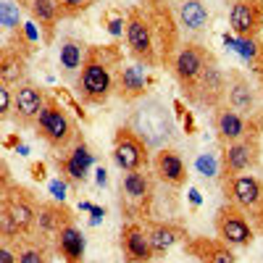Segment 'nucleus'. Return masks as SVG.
<instances>
[{
	"label": "nucleus",
	"instance_id": "72a5a7b5",
	"mask_svg": "<svg viewBox=\"0 0 263 263\" xmlns=\"http://www.w3.org/2000/svg\"><path fill=\"white\" fill-rule=\"evenodd\" d=\"M13 111V87L0 82V116L8 119Z\"/></svg>",
	"mask_w": 263,
	"mask_h": 263
},
{
	"label": "nucleus",
	"instance_id": "393cba45",
	"mask_svg": "<svg viewBox=\"0 0 263 263\" xmlns=\"http://www.w3.org/2000/svg\"><path fill=\"white\" fill-rule=\"evenodd\" d=\"M71 221V216L66 208L55 205V203H42L37 208V227H40V234L42 237H50L55 239V234Z\"/></svg>",
	"mask_w": 263,
	"mask_h": 263
},
{
	"label": "nucleus",
	"instance_id": "0eeeda50",
	"mask_svg": "<svg viewBox=\"0 0 263 263\" xmlns=\"http://www.w3.org/2000/svg\"><path fill=\"white\" fill-rule=\"evenodd\" d=\"M208 58H211V53L203 45H197V42H187V45H182L177 50V55L171 61V69H174V77L179 79L184 92H190L195 87V82L200 79Z\"/></svg>",
	"mask_w": 263,
	"mask_h": 263
},
{
	"label": "nucleus",
	"instance_id": "20e7f679",
	"mask_svg": "<svg viewBox=\"0 0 263 263\" xmlns=\"http://www.w3.org/2000/svg\"><path fill=\"white\" fill-rule=\"evenodd\" d=\"M34 129H37V135L45 140L53 150H66L74 142V137H77L74 119L69 116V111H66L55 98L45 100V105H42V111L37 116Z\"/></svg>",
	"mask_w": 263,
	"mask_h": 263
},
{
	"label": "nucleus",
	"instance_id": "a211bd4d",
	"mask_svg": "<svg viewBox=\"0 0 263 263\" xmlns=\"http://www.w3.org/2000/svg\"><path fill=\"white\" fill-rule=\"evenodd\" d=\"M153 168H156L158 179L171 184V187H182L187 182V163L174 147H161L156 150V158H153Z\"/></svg>",
	"mask_w": 263,
	"mask_h": 263
},
{
	"label": "nucleus",
	"instance_id": "4468645a",
	"mask_svg": "<svg viewBox=\"0 0 263 263\" xmlns=\"http://www.w3.org/2000/svg\"><path fill=\"white\" fill-rule=\"evenodd\" d=\"M147 66L135 61L129 66H121V71L116 77V95L121 100H142L147 92Z\"/></svg>",
	"mask_w": 263,
	"mask_h": 263
},
{
	"label": "nucleus",
	"instance_id": "7c9ffc66",
	"mask_svg": "<svg viewBox=\"0 0 263 263\" xmlns=\"http://www.w3.org/2000/svg\"><path fill=\"white\" fill-rule=\"evenodd\" d=\"M195 168L203 179H216L218 177V161H216L213 153H200V156L195 158Z\"/></svg>",
	"mask_w": 263,
	"mask_h": 263
},
{
	"label": "nucleus",
	"instance_id": "bb28decb",
	"mask_svg": "<svg viewBox=\"0 0 263 263\" xmlns=\"http://www.w3.org/2000/svg\"><path fill=\"white\" fill-rule=\"evenodd\" d=\"M90 166H92V153L87 150L84 142L74 145V150L61 161V171H63L71 182H84V179H87V171H90Z\"/></svg>",
	"mask_w": 263,
	"mask_h": 263
},
{
	"label": "nucleus",
	"instance_id": "aec40b11",
	"mask_svg": "<svg viewBox=\"0 0 263 263\" xmlns=\"http://www.w3.org/2000/svg\"><path fill=\"white\" fill-rule=\"evenodd\" d=\"M121 195L132 205H145L153 195V179L147 171H124L121 174Z\"/></svg>",
	"mask_w": 263,
	"mask_h": 263
},
{
	"label": "nucleus",
	"instance_id": "6e6552de",
	"mask_svg": "<svg viewBox=\"0 0 263 263\" xmlns=\"http://www.w3.org/2000/svg\"><path fill=\"white\" fill-rule=\"evenodd\" d=\"M216 232L232 248H248L253 242V227L239 205H224L216 213Z\"/></svg>",
	"mask_w": 263,
	"mask_h": 263
},
{
	"label": "nucleus",
	"instance_id": "423d86ee",
	"mask_svg": "<svg viewBox=\"0 0 263 263\" xmlns=\"http://www.w3.org/2000/svg\"><path fill=\"white\" fill-rule=\"evenodd\" d=\"M227 87H229V77L224 74V69L218 66V61L211 55L205 69L200 74V79L195 82V87L187 92L195 103L208 105V108H218L227 103Z\"/></svg>",
	"mask_w": 263,
	"mask_h": 263
},
{
	"label": "nucleus",
	"instance_id": "5701e85b",
	"mask_svg": "<svg viewBox=\"0 0 263 263\" xmlns=\"http://www.w3.org/2000/svg\"><path fill=\"white\" fill-rule=\"evenodd\" d=\"M55 250L63 255L66 263H79L84 255V234L74 221H69L58 234H55Z\"/></svg>",
	"mask_w": 263,
	"mask_h": 263
},
{
	"label": "nucleus",
	"instance_id": "c756f323",
	"mask_svg": "<svg viewBox=\"0 0 263 263\" xmlns=\"http://www.w3.org/2000/svg\"><path fill=\"white\" fill-rule=\"evenodd\" d=\"M21 242V237H16ZM18 263H50V250L45 242H27L18 248Z\"/></svg>",
	"mask_w": 263,
	"mask_h": 263
},
{
	"label": "nucleus",
	"instance_id": "412c9836",
	"mask_svg": "<svg viewBox=\"0 0 263 263\" xmlns=\"http://www.w3.org/2000/svg\"><path fill=\"white\" fill-rule=\"evenodd\" d=\"M190 253L203 263H237L232 245H227L224 239H195V242H190Z\"/></svg>",
	"mask_w": 263,
	"mask_h": 263
},
{
	"label": "nucleus",
	"instance_id": "f704fd0d",
	"mask_svg": "<svg viewBox=\"0 0 263 263\" xmlns=\"http://www.w3.org/2000/svg\"><path fill=\"white\" fill-rule=\"evenodd\" d=\"M16 3H18L21 8H29V6H32V0H16Z\"/></svg>",
	"mask_w": 263,
	"mask_h": 263
},
{
	"label": "nucleus",
	"instance_id": "f8f14e48",
	"mask_svg": "<svg viewBox=\"0 0 263 263\" xmlns=\"http://www.w3.org/2000/svg\"><path fill=\"white\" fill-rule=\"evenodd\" d=\"M258 166V140L255 137H245L239 142H229L224 147V171L232 177H239L250 168Z\"/></svg>",
	"mask_w": 263,
	"mask_h": 263
},
{
	"label": "nucleus",
	"instance_id": "ddd939ff",
	"mask_svg": "<svg viewBox=\"0 0 263 263\" xmlns=\"http://www.w3.org/2000/svg\"><path fill=\"white\" fill-rule=\"evenodd\" d=\"M227 105L234 108V111H239L242 116H253L258 114V92H255V87L250 84V79L245 74H239V71H232L229 74V87H227Z\"/></svg>",
	"mask_w": 263,
	"mask_h": 263
},
{
	"label": "nucleus",
	"instance_id": "9d476101",
	"mask_svg": "<svg viewBox=\"0 0 263 263\" xmlns=\"http://www.w3.org/2000/svg\"><path fill=\"white\" fill-rule=\"evenodd\" d=\"M229 27L239 40H255L263 27V0H234L229 8Z\"/></svg>",
	"mask_w": 263,
	"mask_h": 263
},
{
	"label": "nucleus",
	"instance_id": "7ed1b4c3",
	"mask_svg": "<svg viewBox=\"0 0 263 263\" xmlns=\"http://www.w3.org/2000/svg\"><path fill=\"white\" fill-rule=\"evenodd\" d=\"M37 224V205L21 187H3V203H0V232L3 237L29 234Z\"/></svg>",
	"mask_w": 263,
	"mask_h": 263
},
{
	"label": "nucleus",
	"instance_id": "473e14b6",
	"mask_svg": "<svg viewBox=\"0 0 263 263\" xmlns=\"http://www.w3.org/2000/svg\"><path fill=\"white\" fill-rule=\"evenodd\" d=\"M0 263H18V239L16 237H3V245H0Z\"/></svg>",
	"mask_w": 263,
	"mask_h": 263
},
{
	"label": "nucleus",
	"instance_id": "b1692460",
	"mask_svg": "<svg viewBox=\"0 0 263 263\" xmlns=\"http://www.w3.org/2000/svg\"><path fill=\"white\" fill-rule=\"evenodd\" d=\"M27 77V53H18V48H3L0 55V82L3 84H21Z\"/></svg>",
	"mask_w": 263,
	"mask_h": 263
},
{
	"label": "nucleus",
	"instance_id": "2eb2a0df",
	"mask_svg": "<svg viewBox=\"0 0 263 263\" xmlns=\"http://www.w3.org/2000/svg\"><path fill=\"white\" fill-rule=\"evenodd\" d=\"M121 250L129 263H147L156 258V250L150 245V234L140 224H126L121 229Z\"/></svg>",
	"mask_w": 263,
	"mask_h": 263
},
{
	"label": "nucleus",
	"instance_id": "9b49d317",
	"mask_svg": "<svg viewBox=\"0 0 263 263\" xmlns=\"http://www.w3.org/2000/svg\"><path fill=\"white\" fill-rule=\"evenodd\" d=\"M48 95L32 82H21L13 87V116L18 124H37V116L45 105Z\"/></svg>",
	"mask_w": 263,
	"mask_h": 263
},
{
	"label": "nucleus",
	"instance_id": "cd10ccee",
	"mask_svg": "<svg viewBox=\"0 0 263 263\" xmlns=\"http://www.w3.org/2000/svg\"><path fill=\"white\" fill-rule=\"evenodd\" d=\"M147 234H150V245H153V250H156V255L171 250L182 237V232L177 227H171V224H150Z\"/></svg>",
	"mask_w": 263,
	"mask_h": 263
},
{
	"label": "nucleus",
	"instance_id": "2f4dec72",
	"mask_svg": "<svg viewBox=\"0 0 263 263\" xmlns=\"http://www.w3.org/2000/svg\"><path fill=\"white\" fill-rule=\"evenodd\" d=\"M95 3V0H58V6H61V13L63 18H74L79 13H84L87 8H90Z\"/></svg>",
	"mask_w": 263,
	"mask_h": 263
},
{
	"label": "nucleus",
	"instance_id": "39448f33",
	"mask_svg": "<svg viewBox=\"0 0 263 263\" xmlns=\"http://www.w3.org/2000/svg\"><path fill=\"white\" fill-rule=\"evenodd\" d=\"M126 45L135 61L145 66H156L158 58V40L156 29H153V18L150 11L145 8H132L126 13Z\"/></svg>",
	"mask_w": 263,
	"mask_h": 263
},
{
	"label": "nucleus",
	"instance_id": "a878e982",
	"mask_svg": "<svg viewBox=\"0 0 263 263\" xmlns=\"http://www.w3.org/2000/svg\"><path fill=\"white\" fill-rule=\"evenodd\" d=\"M29 13H32V18H34V24H40V29L45 32V40L53 37L58 21L63 18L58 0H32Z\"/></svg>",
	"mask_w": 263,
	"mask_h": 263
},
{
	"label": "nucleus",
	"instance_id": "1a4fd4ad",
	"mask_svg": "<svg viewBox=\"0 0 263 263\" xmlns=\"http://www.w3.org/2000/svg\"><path fill=\"white\" fill-rule=\"evenodd\" d=\"M114 161L121 171H140L147 166V145L129 126H121L114 137Z\"/></svg>",
	"mask_w": 263,
	"mask_h": 263
},
{
	"label": "nucleus",
	"instance_id": "f257e3e1",
	"mask_svg": "<svg viewBox=\"0 0 263 263\" xmlns=\"http://www.w3.org/2000/svg\"><path fill=\"white\" fill-rule=\"evenodd\" d=\"M126 126L147 145V150L168 147V142L177 137V124H174L171 108L161 98H142V100H137Z\"/></svg>",
	"mask_w": 263,
	"mask_h": 263
},
{
	"label": "nucleus",
	"instance_id": "f3484780",
	"mask_svg": "<svg viewBox=\"0 0 263 263\" xmlns=\"http://www.w3.org/2000/svg\"><path fill=\"white\" fill-rule=\"evenodd\" d=\"M227 190L232 195L234 205H239L242 211H255L263 203V184H260L258 177H253V174H239V177H232Z\"/></svg>",
	"mask_w": 263,
	"mask_h": 263
},
{
	"label": "nucleus",
	"instance_id": "4be33fe9",
	"mask_svg": "<svg viewBox=\"0 0 263 263\" xmlns=\"http://www.w3.org/2000/svg\"><path fill=\"white\" fill-rule=\"evenodd\" d=\"M177 21H179V27L184 32L200 34L208 27L211 13H208V8L200 3V0H182L179 8H177Z\"/></svg>",
	"mask_w": 263,
	"mask_h": 263
},
{
	"label": "nucleus",
	"instance_id": "f03ea898",
	"mask_svg": "<svg viewBox=\"0 0 263 263\" xmlns=\"http://www.w3.org/2000/svg\"><path fill=\"white\" fill-rule=\"evenodd\" d=\"M119 63V53L114 48H90L87 61L82 66V74L77 79V92L84 103L103 105L116 92L114 66Z\"/></svg>",
	"mask_w": 263,
	"mask_h": 263
},
{
	"label": "nucleus",
	"instance_id": "dca6fc26",
	"mask_svg": "<svg viewBox=\"0 0 263 263\" xmlns=\"http://www.w3.org/2000/svg\"><path fill=\"white\" fill-rule=\"evenodd\" d=\"M87 53L90 48L84 45L82 40L77 37H63L61 40V48H58V69H61V77L66 82H77L79 74H82V66L87 61Z\"/></svg>",
	"mask_w": 263,
	"mask_h": 263
},
{
	"label": "nucleus",
	"instance_id": "c85d7f7f",
	"mask_svg": "<svg viewBox=\"0 0 263 263\" xmlns=\"http://www.w3.org/2000/svg\"><path fill=\"white\" fill-rule=\"evenodd\" d=\"M21 6L16 0H3V6H0V27H3L6 34L11 32H21Z\"/></svg>",
	"mask_w": 263,
	"mask_h": 263
},
{
	"label": "nucleus",
	"instance_id": "6ab92c4d",
	"mask_svg": "<svg viewBox=\"0 0 263 263\" xmlns=\"http://www.w3.org/2000/svg\"><path fill=\"white\" fill-rule=\"evenodd\" d=\"M216 132L227 145L229 142H239L250 137V124H248V116H242L239 111L229 108L227 103L216 108Z\"/></svg>",
	"mask_w": 263,
	"mask_h": 263
}]
</instances>
